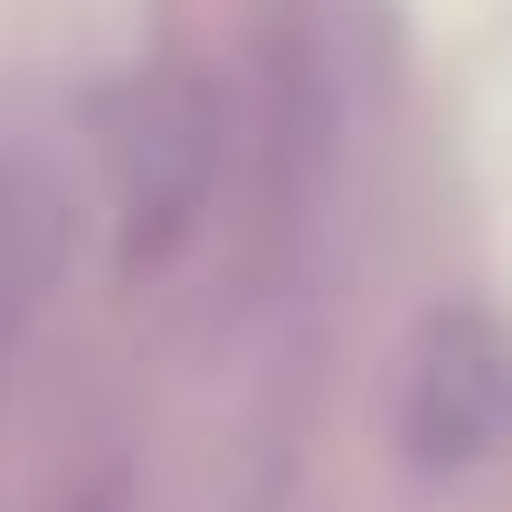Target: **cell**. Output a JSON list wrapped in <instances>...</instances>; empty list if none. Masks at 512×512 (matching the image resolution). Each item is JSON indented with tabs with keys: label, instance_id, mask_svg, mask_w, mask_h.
I'll list each match as a JSON object with an SVG mask.
<instances>
[{
	"label": "cell",
	"instance_id": "1",
	"mask_svg": "<svg viewBox=\"0 0 512 512\" xmlns=\"http://www.w3.org/2000/svg\"><path fill=\"white\" fill-rule=\"evenodd\" d=\"M512 446V323L484 304L427 313L399 370V456L418 475H475Z\"/></svg>",
	"mask_w": 512,
	"mask_h": 512
}]
</instances>
